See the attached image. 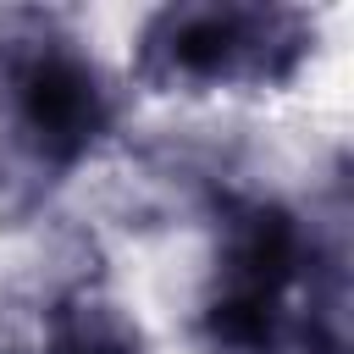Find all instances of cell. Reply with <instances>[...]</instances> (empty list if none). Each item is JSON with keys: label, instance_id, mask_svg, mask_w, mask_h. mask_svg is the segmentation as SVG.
<instances>
[{"label": "cell", "instance_id": "6da1fadb", "mask_svg": "<svg viewBox=\"0 0 354 354\" xmlns=\"http://www.w3.org/2000/svg\"><path fill=\"white\" fill-rule=\"evenodd\" d=\"M304 50V22L293 11L254 6H183L160 11L144 33V72L166 83H221V77H282Z\"/></svg>", "mask_w": 354, "mask_h": 354}, {"label": "cell", "instance_id": "7a4b0ae2", "mask_svg": "<svg viewBox=\"0 0 354 354\" xmlns=\"http://www.w3.org/2000/svg\"><path fill=\"white\" fill-rule=\"evenodd\" d=\"M6 94L17 105V133L33 166H66L77 160L94 133L105 127V100L94 72L44 28L17 33L0 44Z\"/></svg>", "mask_w": 354, "mask_h": 354}]
</instances>
